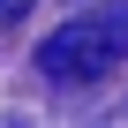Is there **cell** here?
I'll list each match as a JSON object with an SVG mask.
<instances>
[{"instance_id": "6da1fadb", "label": "cell", "mask_w": 128, "mask_h": 128, "mask_svg": "<svg viewBox=\"0 0 128 128\" xmlns=\"http://www.w3.org/2000/svg\"><path fill=\"white\" fill-rule=\"evenodd\" d=\"M120 60H128V0H106V8H90V15H68L38 45V68L53 83H76V90L106 83Z\"/></svg>"}, {"instance_id": "7a4b0ae2", "label": "cell", "mask_w": 128, "mask_h": 128, "mask_svg": "<svg viewBox=\"0 0 128 128\" xmlns=\"http://www.w3.org/2000/svg\"><path fill=\"white\" fill-rule=\"evenodd\" d=\"M15 15H30V0H0V23H15Z\"/></svg>"}]
</instances>
